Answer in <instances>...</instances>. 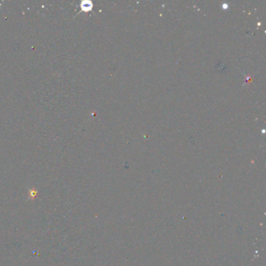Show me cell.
Wrapping results in <instances>:
<instances>
[{"instance_id":"6da1fadb","label":"cell","mask_w":266,"mask_h":266,"mask_svg":"<svg viewBox=\"0 0 266 266\" xmlns=\"http://www.w3.org/2000/svg\"><path fill=\"white\" fill-rule=\"evenodd\" d=\"M81 9L84 11H89L92 9V3L91 2H83L81 3Z\"/></svg>"},{"instance_id":"7a4b0ae2","label":"cell","mask_w":266,"mask_h":266,"mask_svg":"<svg viewBox=\"0 0 266 266\" xmlns=\"http://www.w3.org/2000/svg\"><path fill=\"white\" fill-rule=\"evenodd\" d=\"M37 194H38V191L36 189H30L29 194H28V199L34 200L36 198V197H37Z\"/></svg>"}]
</instances>
